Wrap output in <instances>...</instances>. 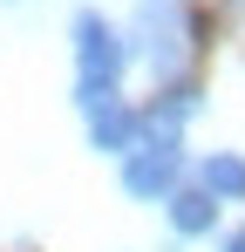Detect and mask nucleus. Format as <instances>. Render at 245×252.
Wrapping results in <instances>:
<instances>
[{
  "instance_id": "6",
  "label": "nucleus",
  "mask_w": 245,
  "mask_h": 252,
  "mask_svg": "<svg viewBox=\"0 0 245 252\" xmlns=\"http://www.w3.org/2000/svg\"><path fill=\"white\" fill-rule=\"evenodd\" d=\"M204 198H211V205H218V198H245V164L239 157H204Z\"/></svg>"
},
{
  "instance_id": "4",
  "label": "nucleus",
  "mask_w": 245,
  "mask_h": 252,
  "mask_svg": "<svg viewBox=\"0 0 245 252\" xmlns=\"http://www.w3.org/2000/svg\"><path fill=\"white\" fill-rule=\"evenodd\" d=\"M89 136H95V150L129 157V150H136V116H129L122 102H109V109H95V116H89Z\"/></svg>"
},
{
  "instance_id": "5",
  "label": "nucleus",
  "mask_w": 245,
  "mask_h": 252,
  "mask_svg": "<svg viewBox=\"0 0 245 252\" xmlns=\"http://www.w3.org/2000/svg\"><path fill=\"white\" fill-rule=\"evenodd\" d=\"M163 211H170V225H177L184 239H198V232H211V225H218V205H211L204 191H170V198H163Z\"/></svg>"
},
{
  "instance_id": "3",
  "label": "nucleus",
  "mask_w": 245,
  "mask_h": 252,
  "mask_svg": "<svg viewBox=\"0 0 245 252\" xmlns=\"http://www.w3.org/2000/svg\"><path fill=\"white\" fill-rule=\"evenodd\" d=\"M177 170H184L177 150H129L122 191H129V198H170V191H177Z\"/></svg>"
},
{
  "instance_id": "1",
  "label": "nucleus",
  "mask_w": 245,
  "mask_h": 252,
  "mask_svg": "<svg viewBox=\"0 0 245 252\" xmlns=\"http://www.w3.org/2000/svg\"><path fill=\"white\" fill-rule=\"evenodd\" d=\"M129 41H136V55H143L157 75H170V68L184 62V41H191V14H184V0H143Z\"/></svg>"
},
{
  "instance_id": "2",
  "label": "nucleus",
  "mask_w": 245,
  "mask_h": 252,
  "mask_svg": "<svg viewBox=\"0 0 245 252\" xmlns=\"http://www.w3.org/2000/svg\"><path fill=\"white\" fill-rule=\"evenodd\" d=\"M75 62H82V82L116 89L122 62H129V41H122L102 14H75Z\"/></svg>"
},
{
  "instance_id": "7",
  "label": "nucleus",
  "mask_w": 245,
  "mask_h": 252,
  "mask_svg": "<svg viewBox=\"0 0 245 252\" xmlns=\"http://www.w3.org/2000/svg\"><path fill=\"white\" fill-rule=\"evenodd\" d=\"M225 252H245V232H239V239H225Z\"/></svg>"
}]
</instances>
